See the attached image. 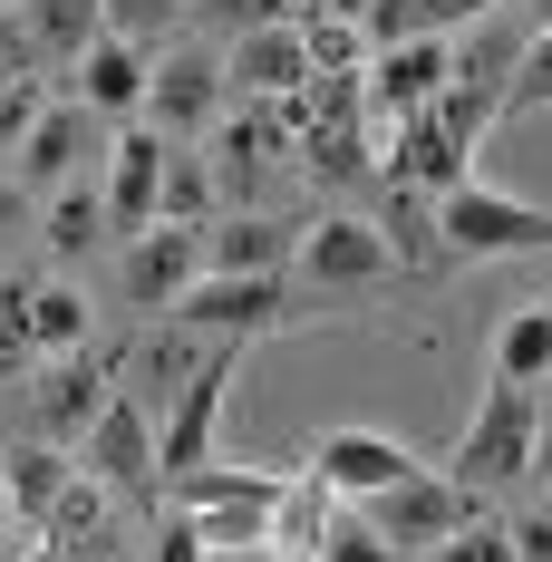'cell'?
<instances>
[{
  "instance_id": "obj_27",
  "label": "cell",
  "mask_w": 552,
  "mask_h": 562,
  "mask_svg": "<svg viewBox=\"0 0 552 562\" xmlns=\"http://www.w3.org/2000/svg\"><path fill=\"white\" fill-rule=\"evenodd\" d=\"M301 49H311V78H339V68H359L369 30H359V20H330V10H311V20H301Z\"/></svg>"
},
{
  "instance_id": "obj_37",
  "label": "cell",
  "mask_w": 552,
  "mask_h": 562,
  "mask_svg": "<svg viewBox=\"0 0 552 562\" xmlns=\"http://www.w3.org/2000/svg\"><path fill=\"white\" fill-rule=\"evenodd\" d=\"M533 485H552V389H543V407H533V465H523Z\"/></svg>"
},
{
  "instance_id": "obj_6",
  "label": "cell",
  "mask_w": 552,
  "mask_h": 562,
  "mask_svg": "<svg viewBox=\"0 0 552 562\" xmlns=\"http://www.w3.org/2000/svg\"><path fill=\"white\" fill-rule=\"evenodd\" d=\"M291 262H301L311 291H379V281L407 272V262H397V243H387L369 214H320V224L291 243Z\"/></svg>"
},
{
  "instance_id": "obj_26",
  "label": "cell",
  "mask_w": 552,
  "mask_h": 562,
  "mask_svg": "<svg viewBox=\"0 0 552 562\" xmlns=\"http://www.w3.org/2000/svg\"><path fill=\"white\" fill-rule=\"evenodd\" d=\"M49 252H88L98 233H108V194H88V184H49Z\"/></svg>"
},
{
  "instance_id": "obj_31",
  "label": "cell",
  "mask_w": 552,
  "mask_h": 562,
  "mask_svg": "<svg viewBox=\"0 0 552 562\" xmlns=\"http://www.w3.org/2000/svg\"><path fill=\"white\" fill-rule=\"evenodd\" d=\"M49 108V98H40V78H10V88H0V156H20V136H30V116Z\"/></svg>"
},
{
  "instance_id": "obj_3",
  "label": "cell",
  "mask_w": 552,
  "mask_h": 562,
  "mask_svg": "<svg viewBox=\"0 0 552 562\" xmlns=\"http://www.w3.org/2000/svg\"><path fill=\"white\" fill-rule=\"evenodd\" d=\"M233 369H243V339H214V349L184 369V389L156 407V485L214 456V427H223V397H233Z\"/></svg>"
},
{
  "instance_id": "obj_34",
  "label": "cell",
  "mask_w": 552,
  "mask_h": 562,
  "mask_svg": "<svg viewBox=\"0 0 552 562\" xmlns=\"http://www.w3.org/2000/svg\"><path fill=\"white\" fill-rule=\"evenodd\" d=\"M214 30H262V20H281V0H194Z\"/></svg>"
},
{
  "instance_id": "obj_32",
  "label": "cell",
  "mask_w": 552,
  "mask_h": 562,
  "mask_svg": "<svg viewBox=\"0 0 552 562\" xmlns=\"http://www.w3.org/2000/svg\"><path fill=\"white\" fill-rule=\"evenodd\" d=\"M10 78H40V49H30V20L20 10H0V88Z\"/></svg>"
},
{
  "instance_id": "obj_35",
  "label": "cell",
  "mask_w": 552,
  "mask_h": 562,
  "mask_svg": "<svg viewBox=\"0 0 552 562\" xmlns=\"http://www.w3.org/2000/svg\"><path fill=\"white\" fill-rule=\"evenodd\" d=\"M156 553H166V562H194V553H204V533H194V514H184V505L156 524Z\"/></svg>"
},
{
  "instance_id": "obj_30",
  "label": "cell",
  "mask_w": 552,
  "mask_h": 562,
  "mask_svg": "<svg viewBox=\"0 0 552 562\" xmlns=\"http://www.w3.org/2000/svg\"><path fill=\"white\" fill-rule=\"evenodd\" d=\"M174 20H184V0H108V30H116V40H136V49H156Z\"/></svg>"
},
{
  "instance_id": "obj_18",
  "label": "cell",
  "mask_w": 552,
  "mask_h": 562,
  "mask_svg": "<svg viewBox=\"0 0 552 562\" xmlns=\"http://www.w3.org/2000/svg\"><path fill=\"white\" fill-rule=\"evenodd\" d=\"M291 243L301 233L281 214H233V224H204V262L214 272H291Z\"/></svg>"
},
{
  "instance_id": "obj_14",
  "label": "cell",
  "mask_w": 552,
  "mask_h": 562,
  "mask_svg": "<svg viewBox=\"0 0 552 562\" xmlns=\"http://www.w3.org/2000/svg\"><path fill=\"white\" fill-rule=\"evenodd\" d=\"M156 175H166V126H126L108 146V233L156 224Z\"/></svg>"
},
{
  "instance_id": "obj_38",
  "label": "cell",
  "mask_w": 552,
  "mask_h": 562,
  "mask_svg": "<svg viewBox=\"0 0 552 562\" xmlns=\"http://www.w3.org/2000/svg\"><path fill=\"white\" fill-rule=\"evenodd\" d=\"M10 224H30V184H10V175H0V233Z\"/></svg>"
},
{
  "instance_id": "obj_28",
  "label": "cell",
  "mask_w": 552,
  "mask_h": 562,
  "mask_svg": "<svg viewBox=\"0 0 552 562\" xmlns=\"http://www.w3.org/2000/svg\"><path fill=\"white\" fill-rule=\"evenodd\" d=\"M523 108H552V20L523 40V58H514V78H504V116H523Z\"/></svg>"
},
{
  "instance_id": "obj_24",
  "label": "cell",
  "mask_w": 552,
  "mask_h": 562,
  "mask_svg": "<svg viewBox=\"0 0 552 562\" xmlns=\"http://www.w3.org/2000/svg\"><path fill=\"white\" fill-rule=\"evenodd\" d=\"M30 339H40V359L88 349V301H78V281H30Z\"/></svg>"
},
{
  "instance_id": "obj_19",
  "label": "cell",
  "mask_w": 552,
  "mask_h": 562,
  "mask_svg": "<svg viewBox=\"0 0 552 562\" xmlns=\"http://www.w3.org/2000/svg\"><path fill=\"white\" fill-rule=\"evenodd\" d=\"M20 20H30V49H40V68H78V49L108 30V0H20Z\"/></svg>"
},
{
  "instance_id": "obj_33",
  "label": "cell",
  "mask_w": 552,
  "mask_h": 562,
  "mask_svg": "<svg viewBox=\"0 0 552 562\" xmlns=\"http://www.w3.org/2000/svg\"><path fill=\"white\" fill-rule=\"evenodd\" d=\"M417 10V30H465V20H495L504 0H407Z\"/></svg>"
},
{
  "instance_id": "obj_1",
  "label": "cell",
  "mask_w": 552,
  "mask_h": 562,
  "mask_svg": "<svg viewBox=\"0 0 552 562\" xmlns=\"http://www.w3.org/2000/svg\"><path fill=\"white\" fill-rule=\"evenodd\" d=\"M437 252L446 262H495V252H552V204H533V194H504V184H485V175L465 166L455 184H446L437 204Z\"/></svg>"
},
{
  "instance_id": "obj_9",
  "label": "cell",
  "mask_w": 552,
  "mask_h": 562,
  "mask_svg": "<svg viewBox=\"0 0 552 562\" xmlns=\"http://www.w3.org/2000/svg\"><path fill=\"white\" fill-rule=\"evenodd\" d=\"M446 58H455V40L446 30H417V40H387L379 58H369V136H387L407 108H427L446 88Z\"/></svg>"
},
{
  "instance_id": "obj_29",
  "label": "cell",
  "mask_w": 552,
  "mask_h": 562,
  "mask_svg": "<svg viewBox=\"0 0 552 562\" xmlns=\"http://www.w3.org/2000/svg\"><path fill=\"white\" fill-rule=\"evenodd\" d=\"M40 359V339H30V281H10L0 291V379H20Z\"/></svg>"
},
{
  "instance_id": "obj_39",
  "label": "cell",
  "mask_w": 552,
  "mask_h": 562,
  "mask_svg": "<svg viewBox=\"0 0 552 562\" xmlns=\"http://www.w3.org/2000/svg\"><path fill=\"white\" fill-rule=\"evenodd\" d=\"M543 20H552V0H533V30H543Z\"/></svg>"
},
{
  "instance_id": "obj_5",
  "label": "cell",
  "mask_w": 552,
  "mask_h": 562,
  "mask_svg": "<svg viewBox=\"0 0 552 562\" xmlns=\"http://www.w3.org/2000/svg\"><path fill=\"white\" fill-rule=\"evenodd\" d=\"M359 514L387 533V553H437L455 524H475V485H455V475H397L379 495H359Z\"/></svg>"
},
{
  "instance_id": "obj_11",
  "label": "cell",
  "mask_w": 552,
  "mask_h": 562,
  "mask_svg": "<svg viewBox=\"0 0 552 562\" xmlns=\"http://www.w3.org/2000/svg\"><path fill=\"white\" fill-rule=\"evenodd\" d=\"M204 272V224H146L126 233V301L136 311H174V291Z\"/></svg>"
},
{
  "instance_id": "obj_8",
  "label": "cell",
  "mask_w": 552,
  "mask_h": 562,
  "mask_svg": "<svg viewBox=\"0 0 552 562\" xmlns=\"http://www.w3.org/2000/svg\"><path fill=\"white\" fill-rule=\"evenodd\" d=\"M108 397H116V359H98V349H58L49 369L30 379V417H40L49 447H78L88 417H98Z\"/></svg>"
},
{
  "instance_id": "obj_15",
  "label": "cell",
  "mask_w": 552,
  "mask_h": 562,
  "mask_svg": "<svg viewBox=\"0 0 552 562\" xmlns=\"http://www.w3.org/2000/svg\"><path fill=\"white\" fill-rule=\"evenodd\" d=\"M146 58H156V49L98 30V40L78 49V68H68V98H88L98 116H136V108H146Z\"/></svg>"
},
{
  "instance_id": "obj_7",
  "label": "cell",
  "mask_w": 552,
  "mask_h": 562,
  "mask_svg": "<svg viewBox=\"0 0 552 562\" xmlns=\"http://www.w3.org/2000/svg\"><path fill=\"white\" fill-rule=\"evenodd\" d=\"M78 465H88V475H108V495H156V417H146V397L116 389L108 407L88 417Z\"/></svg>"
},
{
  "instance_id": "obj_36",
  "label": "cell",
  "mask_w": 552,
  "mask_h": 562,
  "mask_svg": "<svg viewBox=\"0 0 552 562\" xmlns=\"http://www.w3.org/2000/svg\"><path fill=\"white\" fill-rule=\"evenodd\" d=\"M504 543L523 562H552V514H523V524H504Z\"/></svg>"
},
{
  "instance_id": "obj_13",
  "label": "cell",
  "mask_w": 552,
  "mask_h": 562,
  "mask_svg": "<svg viewBox=\"0 0 552 562\" xmlns=\"http://www.w3.org/2000/svg\"><path fill=\"white\" fill-rule=\"evenodd\" d=\"M311 475L359 505V495H379V485H397V475H417V456L397 447V437H379V427H330V437L311 447Z\"/></svg>"
},
{
  "instance_id": "obj_17",
  "label": "cell",
  "mask_w": 552,
  "mask_h": 562,
  "mask_svg": "<svg viewBox=\"0 0 552 562\" xmlns=\"http://www.w3.org/2000/svg\"><path fill=\"white\" fill-rule=\"evenodd\" d=\"M281 136H291V126H281V98L272 108H243L233 126H223V146H214V184L252 204V194H262V166L281 156Z\"/></svg>"
},
{
  "instance_id": "obj_16",
  "label": "cell",
  "mask_w": 552,
  "mask_h": 562,
  "mask_svg": "<svg viewBox=\"0 0 552 562\" xmlns=\"http://www.w3.org/2000/svg\"><path fill=\"white\" fill-rule=\"evenodd\" d=\"M233 78L262 88V98H291L311 78V49H301V20H262V30H233Z\"/></svg>"
},
{
  "instance_id": "obj_20",
  "label": "cell",
  "mask_w": 552,
  "mask_h": 562,
  "mask_svg": "<svg viewBox=\"0 0 552 562\" xmlns=\"http://www.w3.org/2000/svg\"><path fill=\"white\" fill-rule=\"evenodd\" d=\"M214 204H223L214 166H194V156H184V136H166V175H156V224H214Z\"/></svg>"
},
{
  "instance_id": "obj_23",
  "label": "cell",
  "mask_w": 552,
  "mask_h": 562,
  "mask_svg": "<svg viewBox=\"0 0 552 562\" xmlns=\"http://www.w3.org/2000/svg\"><path fill=\"white\" fill-rule=\"evenodd\" d=\"M204 349H214V330H184V321H174V330H156L146 349H136V359H126V379H136V389H156V407H166V397L184 389V369H194Z\"/></svg>"
},
{
  "instance_id": "obj_4",
  "label": "cell",
  "mask_w": 552,
  "mask_h": 562,
  "mask_svg": "<svg viewBox=\"0 0 552 562\" xmlns=\"http://www.w3.org/2000/svg\"><path fill=\"white\" fill-rule=\"evenodd\" d=\"M281 311H291V281L281 272H204L174 291V311L166 321H184V330H214V339H262L281 330Z\"/></svg>"
},
{
  "instance_id": "obj_21",
  "label": "cell",
  "mask_w": 552,
  "mask_h": 562,
  "mask_svg": "<svg viewBox=\"0 0 552 562\" xmlns=\"http://www.w3.org/2000/svg\"><path fill=\"white\" fill-rule=\"evenodd\" d=\"M495 379H523V389L552 379V301H523V311L495 330Z\"/></svg>"
},
{
  "instance_id": "obj_22",
  "label": "cell",
  "mask_w": 552,
  "mask_h": 562,
  "mask_svg": "<svg viewBox=\"0 0 552 562\" xmlns=\"http://www.w3.org/2000/svg\"><path fill=\"white\" fill-rule=\"evenodd\" d=\"M330 485H320V475H291V485H281L272 495V553H320V524H330Z\"/></svg>"
},
{
  "instance_id": "obj_10",
  "label": "cell",
  "mask_w": 552,
  "mask_h": 562,
  "mask_svg": "<svg viewBox=\"0 0 552 562\" xmlns=\"http://www.w3.org/2000/svg\"><path fill=\"white\" fill-rule=\"evenodd\" d=\"M146 116L166 126V136H204L223 116V58L214 49H166L146 58Z\"/></svg>"
},
{
  "instance_id": "obj_40",
  "label": "cell",
  "mask_w": 552,
  "mask_h": 562,
  "mask_svg": "<svg viewBox=\"0 0 552 562\" xmlns=\"http://www.w3.org/2000/svg\"><path fill=\"white\" fill-rule=\"evenodd\" d=\"M0 10H20V0H0Z\"/></svg>"
},
{
  "instance_id": "obj_2",
  "label": "cell",
  "mask_w": 552,
  "mask_h": 562,
  "mask_svg": "<svg viewBox=\"0 0 552 562\" xmlns=\"http://www.w3.org/2000/svg\"><path fill=\"white\" fill-rule=\"evenodd\" d=\"M533 407H543V389L495 379V389H485V407L465 417V437H455V485H475V495L523 485V465H533Z\"/></svg>"
},
{
  "instance_id": "obj_12",
  "label": "cell",
  "mask_w": 552,
  "mask_h": 562,
  "mask_svg": "<svg viewBox=\"0 0 552 562\" xmlns=\"http://www.w3.org/2000/svg\"><path fill=\"white\" fill-rule=\"evenodd\" d=\"M88 146H98V108L58 88L49 108L30 116V136H20V184H30V194H49V184H68Z\"/></svg>"
},
{
  "instance_id": "obj_25",
  "label": "cell",
  "mask_w": 552,
  "mask_h": 562,
  "mask_svg": "<svg viewBox=\"0 0 552 562\" xmlns=\"http://www.w3.org/2000/svg\"><path fill=\"white\" fill-rule=\"evenodd\" d=\"M68 465H78V456H58V447H20V456H0V475H10V505H20V524H40V514H49V495L68 485Z\"/></svg>"
}]
</instances>
